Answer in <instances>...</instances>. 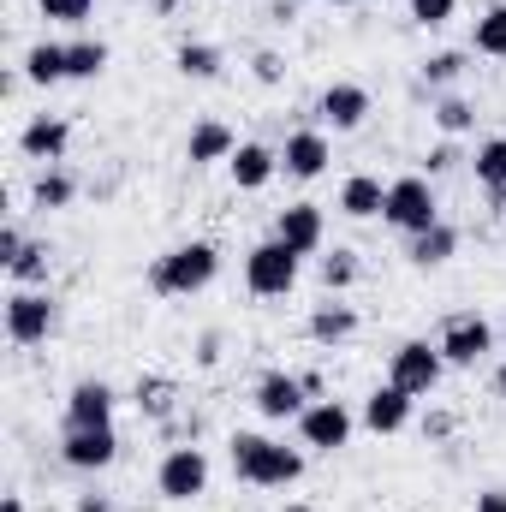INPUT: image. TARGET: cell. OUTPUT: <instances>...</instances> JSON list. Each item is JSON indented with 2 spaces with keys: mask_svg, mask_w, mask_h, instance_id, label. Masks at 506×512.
Returning <instances> with one entry per match:
<instances>
[{
  "mask_svg": "<svg viewBox=\"0 0 506 512\" xmlns=\"http://www.w3.org/2000/svg\"><path fill=\"white\" fill-rule=\"evenodd\" d=\"M227 465H233V477L251 483V489H292L310 459H304V447H286V441H274V435L239 429V435L227 441Z\"/></svg>",
  "mask_w": 506,
  "mask_h": 512,
  "instance_id": "cell-1",
  "label": "cell"
},
{
  "mask_svg": "<svg viewBox=\"0 0 506 512\" xmlns=\"http://www.w3.org/2000/svg\"><path fill=\"white\" fill-rule=\"evenodd\" d=\"M215 280H221V251L209 239H185V245H173V251H161L149 262V286L161 298H197Z\"/></svg>",
  "mask_w": 506,
  "mask_h": 512,
  "instance_id": "cell-2",
  "label": "cell"
},
{
  "mask_svg": "<svg viewBox=\"0 0 506 512\" xmlns=\"http://www.w3.org/2000/svg\"><path fill=\"white\" fill-rule=\"evenodd\" d=\"M381 221H387L393 233H405V239L429 233V227L441 221L435 179H429V173H399V179H387V209H381Z\"/></svg>",
  "mask_w": 506,
  "mask_h": 512,
  "instance_id": "cell-3",
  "label": "cell"
},
{
  "mask_svg": "<svg viewBox=\"0 0 506 512\" xmlns=\"http://www.w3.org/2000/svg\"><path fill=\"white\" fill-rule=\"evenodd\" d=\"M54 328H60V304L48 286H12L6 292V340L12 346H48Z\"/></svg>",
  "mask_w": 506,
  "mask_h": 512,
  "instance_id": "cell-4",
  "label": "cell"
},
{
  "mask_svg": "<svg viewBox=\"0 0 506 512\" xmlns=\"http://www.w3.org/2000/svg\"><path fill=\"white\" fill-rule=\"evenodd\" d=\"M209 453L197 447V441H179V447H167L161 453V465H155V495L161 501H173V507H185V501H197V495H209Z\"/></svg>",
  "mask_w": 506,
  "mask_h": 512,
  "instance_id": "cell-5",
  "label": "cell"
},
{
  "mask_svg": "<svg viewBox=\"0 0 506 512\" xmlns=\"http://www.w3.org/2000/svg\"><path fill=\"white\" fill-rule=\"evenodd\" d=\"M435 346H441L447 370H477V364L495 352V322H489V316H477V310H453V316L441 322Z\"/></svg>",
  "mask_w": 506,
  "mask_h": 512,
  "instance_id": "cell-6",
  "label": "cell"
},
{
  "mask_svg": "<svg viewBox=\"0 0 506 512\" xmlns=\"http://www.w3.org/2000/svg\"><path fill=\"white\" fill-rule=\"evenodd\" d=\"M298 274H304V256L286 251L274 233L245 251V286H251L256 298H286V292L298 286Z\"/></svg>",
  "mask_w": 506,
  "mask_h": 512,
  "instance_id": "cell-7",
  "label": "cell"
},
{
  "mask_svg": "<svg viewBox=\"0 0 506 512\" xmlns=\"http://www.w3.org/2000/svg\"><path fill=\"white\" fill-rule=\"evenodd\" d=\"M352 429H358V417L346 399H310L298 417V447L304 453H340V447H352Z\"/></svg>",
  "mask_w": 506,
  "mask_h": 512,
  "instance_id": "cell-8",
  "label": "cell"
},
{
  "mask_svg": "<svg viewBox=\"0 0 506 512\" xmlns=\"http://www.w3.org/2000/svg\"><path fill=\"white\" fill-rule=\"evenodd\" d=\"M441 376H447V358H441V346H435V340H399V346H393V358H387V382L405 387L411 399L435 393Z\"/></svg>",
  "mask_w": 506,
  "mask_h": 512,
  "instance_id": "cell-9",
  "label": "cell"
},
{
  "mask_svg": "<svg viewBox=\"0 0 506 512\" xmlns=\"http://www.w3.org/2000/svg\"><path fill=\"white\" fill-rule=\"evenodd\" d=\"M328 161H334V143H328V131H322V126L286 131V143H280V173H286V179L310 185V179H322V173H328Z\"/></svg>",
  "mask_w": 506,
  "mask_h": 512,
  "instance_id": "cell-10",
  "label": "cell"
},
{
  "mask_svg": "<svg viewBox=\"0 0 506 512\" xmlns=\"http://www.w3.org/2000/svg\"><path fill=\"white\" fill-rule=\"evenodd\" d=\"M274 239L298 256H322L328 251V215H322V203H286L274 215Z\"/></svg>",
  "mask_w": 506,
  "mask_h": 512,
  "instance_id": "cell-11",
  "label": "cell"
},
{
  "mask_svg": "<svg viewBox=\"0 0 506 512\" xmlns=\"http://www.w3.org/2000/svg\"><path fill=\"white\" fill-rule=\"evenodd\" d=\"M370 114H376V96H370L364 84H352V78H340V84H328V90L316 96L322 131H358Z\"/></svg>",
  "mask_w": 506,
  "mask_h": 512,
  "instance_id": "cell-12",
  "label": "cell"
},
{
  "mask_svg": "<svg viewBox=\"0 0 506 512\" xmlns=\"http://www.w3.org/2000/svg\"><path fill=\"white\" fill-rule=\"evenodd\" d=\"M72 149V120L66 114H30L24 131H18V155L36 161V167H60Z\"/></svg>",
  "mask_w": 506,
  "mask_h": 512,
  "instance_id": "cell-13",
  "label": "cell"
},
{
  "mask_svg": "<svg viewBox=\"0 0 506 512\" xmlns=\"http://www.w3.org/2000/svg\"><path fill=\"white\" fill-rule=\"evenodd\" d=\"M60 459H66L72 471L96 477V471H108V465L120 459V429H114V423H108V429H66V435H60Z\"/></svg>",
  "mask_w": 506,
  "mask_h": 512,
  "instance_id": "cell-14",
  "label": "cell"
},
{
  "mask_svg": "<svg viewBox=\"0 0 506 512\" xmlns=\"http://www.w3.org/2000/svg\"><path fill=\"white\" fill-rule=\"evenodd\" d=\"M256 411L268 417V423H298L304 417V405H310V393H304V382L292 376V370H268L262 382H256Z\"/></svg>",
  "mask_w": 506,
  "mask_h": 512,
  "instance_id": "cell-15",
  "label": "cell"
},
{
  "mask_svg": "<svg viewBox=\"0 0 506 512\" xmlns=\"http://www.w3.org/2000/svg\"><path fill=\"white\" fill-rule=\"evenodd\" d=\"M358 328H364V316H358V304H346L340 292H328V304H316V310H310V322H304V334H310L322 352H334V346L358 340Z\"/></svg>",
  "mask_w": 506,
  "mask_h": 512,
  "instance_id": "cell-16",
  "label": "cell"
},
{
  "mask_svg": "<svg viewBox=\"0 0 506 512\" xmlns=\"http://www.w3.org/2000/svg\"><path fill=\"white\" fill-rule=\"evenodd\" d=\"M114 405H120L114 387L84 376V382H72V393H66V429H108L114 423Z\"/></svg>",
  "mask_w": 506,
  "mask_h": 512,
  "instance_id": "cell-17",
  "label": "cell"
},
{
  "mask_svg": "<svg viewBox=\"0 0 506 512\" xmlns=\"http://www.w3.org/2000/svg\"><path fill=\"white\" fill-rule=\"evenodd\" d=\"M411 393L405 387H393V382H381L370 399H364V411H358V423L370 429V435H399V429H411Z\"/></svg>",
  "mask_w": 506,
  "mask_h": 512,
  "instance_id": "cell-18",
  "label": "cell"
},
{
  "mask_svg": "<svg viewBox=\"0 0 506 512\" xmlns=\"http://www.w3.org/2000/svg\"><path fill=\"white\" fill-rule=\"evenodd\" d=\"M274 173H280V149H268V143H239L233 149V161H227V179L239 185V191H262V185H274Z\"/></svg>",
  "mask_w": 506,
  "mask_h": 512,
  "instance_id": "cell-19",
  "label": "cell"
},
{
  "mask_svg": "<svg viewBox=\"0 0 506 512\" xmlns=\"http://www.w3.org/2000/svg\"><path fill=\"white\" fill-rule=\"evenodd\" d=\"M233 149H239V137H233V126H221V120H197L191 137H185V161L191 167H215V161L227 167Z\"/></svg>",
  "mask_w": 506,
  "mask_h": 512,
  "instance_id": "cell-20",
  "label": "cell"
},
{
  "mask_svg": "<svg viewBox=\"0 0 506 512\" xmlns=\"http://www.w3.org/2000/svg\"><path fill=\"white\" fill-rule=\"evenodd\" d=\"M381 209H387V185H381L376 173H346V179H340V215L376 221Z\"/></svg>",
  "mask_w": 506,
  "mask_h": 512,
  "instance_id": "cell-21",
  "label": "cell"
},
{
  "mask_svg": "<svg viewBox=\"0 0 506 512\" xmlns=\"http://www.w3.org/2000/svg\"><path fill=\"white\" fill-rule=\"evenodd\" d=\"M18 72H24V84H36V90H48V84H66V42H30L24 48V60H18Z\"/></svg>",
  "mask_w": 506,
  "mask_h": 512,
  "instance_id": "cell-22",
  "label": "cell"
},
{
  "mask_svg": "<svg viewBox=\"0 0 506 512\" xmlns=\"http://www.w3.org/2000/svg\"><path fill=\"white\" fill-rule=\"evenodd\" d=\"M453 256H459V233H453L447 221H435L429 233L405 239V262H411V268H441V262H453Z\"/></svg>",
  "mask_w": 506,
  "mask_h": 512,
  "instance_id": "cell-23",
  "label": "cell"
},
{
  "mask_svg": "<svg viewBox=\"0 0 506 512\" xmlns=\"http://www.w3.org/2000/svg\"><path fill=\"white\" fill-rule=\"evenodd\" d=\"M108 42L102 36H78V42H66V84H96L102 72H108Z\"/></svg>",
  "mask_w": 506,
  "mask_h": 512,
  "instance_id": "cell-24",
  "label": "cell"
},
{
  "mask_svg": "<svg viewBox=\"0 0 506 512\" xmlns=\"http://www.w3.org/2000/svg\"><path fill=\"white\" fill-rule=\"evenodd\" d=\"M471 173H477V185H483L495 203H506V131H501V137H483V143H477Z\"/></svg>",
  "mask_w": 506,
  "mask_h": 512,
  "instance_id": "cell-25",
  "label": "cell"
},
{
  "mask_svg": "<svg viewBox=\"0 0 506 512\" xmlns=\"http://www.w3.org/2000/svg\"><path fill=\"white\" fill-rule=\"evenodd\" d=\"M221 66H227V54H221L215 42H179V54H173V72H179V78H191V84L221 78Z\"/></svg>",
  "mask_w": 506,
  "mask_h": 512,
  "instance_id": "cell-26",
  "label": "cell"
},
{
  "mask_svg": "<svg viewBox=\"0 0 506 512\" xmlns=\"http://www.w3.org/2000/svg\"><path fill=\"white\" fill-rule=\"evenodd\" d=\"M72 197H78V179H72L66 167H42V173H36V185H30V209H42V215L72 209Z\"/></svg>",
  "mask_w": 506,
  "mask_h": 512,
  "instance_id": "cell-27",
  "label": "cell"
},
{
  "mask_svg": "<svg viewBox=\"0 0 506 512\" xmlns=\"http://www.w3.org/2000/svg\"><path fill=\"white\" fill-rule=\"evenodd\" d=\"M471 54L506 60V0H495V6L477 12V24H471Z\"/></svg>",
  "mask_w": 506,
  "mask_h": 512,
  "instance_id": "cell-28",
  "label": "cell"
},
{
  "mask_svg": "<svg viewBox=\"0 0 506 512\" xmlns=\"http://www.w3.org/2000/svg\"><path fill=\"white\" fill-rule=\"evenodd\" d=\"M48 274H54V245H48V239H30V245L18 251V262L6 268L12 286H48Z\"/></svg>",
  "mask_w": 506,
  "mask_h": 512,
  "instance_id": "cell-29",
  "label": "cell"
},
{
  "mask_svg": "<svg viewBox=\"0 0 506 512\" xmlns=\"http://www.w3.org/2000/svg\"><path fill=\"white\" fill-rule=\"evenodd\" d=\"M465 66H471L465 48H441V54H429V60H423V90H441V96H447V90L465 78Z\"/></svg>",
  "mask_w": 506,
  "mask_h": 512,
  "instance_id": "cell-30",
  "label": "cell"
},
{
  "mask_svg": "<svg viewBox=\"0 0 506 512\" xmlns=\"http://www.w3.org/2000/svg\"><path fill=\"white\" fill-rule=\"evenodd\" d=\"M131 399H137V411H143V417L167 423V417H173V399H179V387L167 382V376H137Z\"/></svg>",
  "mask_w": 506,
  "mask_h": 512,
  "instance_id": "cell-31",
  "label": "cell"
},
{
  "mask_svg": "<svg viewBox=\"0 0 506 512\" xmlns=\"http://www.w3.org/2000/svg\"><path fill=\"white\" fill-rule=\"evenodd\" d=\"M429 120H435V131H441V137H471V131H477V108H471L465 96H435Z\"/></svg>",
  "mask_w": 506,
  "mask_h": 512,
  "instance_id": "cell-32",
  "label": "cell"
},
{
  "mask_svg": "<svg viewBox=\"0 0 506 512\" xmlns=\"http://www.w3.org/2000/svg\"><path fill=\"white\" fill-rule=\"evenodd\" d=\"M316 280H322L328 292H346V286L358 280V251H352V245H334V251H322V262H316Z\"/></svg>",
  "mask_w": 506,
  "mask_h": 512,
  "instance_id": "cell-33",
  "label": "cell"
},
{
  "mask_svg": "<svg viewBox=\"0 0 506 512\" xmlns=\"http://www.w3.org/2000/svg\"><path fill=\"white\" fill-rule=\"evenodd\" d=\"M36 12H42L48 24H72V30H84L90 12H96V0H36Z\"/></svg>",
  "mask_w": 506,
  "mask_h": 512,
  "instance_id": "cell-34",
  "label": "cell"
},
{
  "mask_svg": "<svg viewBox=\"0 0 506 512\" xmlns=\"http://www.w3.org/2000/svg\"><path fill=\"white\" fill-rule=\"evenodd\" d=\"M453 12H459V0H411V24H423V30H447Z\"/></svg>",
  "mask_w": 506,
  "mask_h": 512,
  "instance_id": "cell-35",
  "label": "cell"
},
{
  "mask_svg": "<svg viewBox=\"0 0 506 512\" xmlns=\"http://www.w3.org/2000/svg\"><path fill=\"white\" fill-rule=\"evenodd\" d=\"M459 161H465V149H459V137H441V143H435V149L423 155V173H429V179H441V173H453Z\"/></svg>",
  "mask_w": 506,
  "mask_h": 512,
  "instance_id": "cell-36",
  "label": "cell"
},
{
  "mask_svg": "<svg viewBox=\"0 0 506 512\" xmlns=\"http://www.w3.org/2000/svg\"><path fill=\"white\" fill-rule=\"evenodd\" d=\"M251 78L256 84H280V78H286V60H280L274 48H262V54L251 60Z\"/></svg>",
  "mask_w": 506,
  "mask_h": 512,
  "instance_id": "cell-37",
  "label": "cell"
},
{
  "mask_svg": "<svg viewBox=\"0 0 506 512\" xmlns=\"http://www.w3.org/2000/svg\"><path fill=\"white\" fill-rule=\"evenodd\" d=\"M24 245H30V239L18 233V221H6V227H0V268H12V262H18V251H24Z\"/></svg>",
  "mask_w": 506,
  "mask_h": 512,
  "instance_id": "cell-38",
  "label": "cell"
},
{
  "mask_svg": "<svg viewBox=\"0 0 506 512\" xmlns=\"http://www.w3.org/2000/svg\"><path fill=\"white\" fill-rule=\"evenodd\" d=\"M453 423H459L453 411H429V417H423V435H429V441H447V435H453Z\"/></svg>",
  "mask_w": 506,
  "mask_h": 512,
  "instance_id": "cell-39",
  "label": "cell"
},
{
  "mask_svg": "<svg viewBox=\"0 0 506 512\" xmlns=\"http://www.w3.org/2000/svg\"><path fill=\"white\" fill-rule=\"evenodd\" d=\"M197 364H203V370H209V364H221V334H215V328L197 340Z\"/></svg>",
  "mask_w": 506,
  "mask_h": 512,
  "instance_id": "cell-40",
  "label": "cell"
},
{
  "mask_svg": "<svg viewBox=\"0 0 506 512\" xmlns=\"http://www.w3.org/2000/svg\"><path fill=\"white\" fill-rule=\"evenodd\" d=\"M72 512H114V501H108V495H96V489H90V495H78V501H72Z\"/></svg>",
  "mask_w": 506,
  "mask_h": 512,
  "instance_id": "cell-41",
  "label": "cell"
},
{
  "mask_svg": "<svg viewBox=\"0 0 506 512\" xmlns=\"http://www.w3.org/2000/svg\"><path fill=\"white\" fill-rule=\"evenodd\" d=\"M471 512H506V489H483V495H477V507Z\"/></svg>",
  "mask_w": 506,
  "mask_h": 512,
  "instance_id": "cell-42",
  "label": "cell"
},
{
  "mask_svg": "<svg viewBox=\"0 0 506 512\" xmlns=\"http://www.w3.org/2000/svg\"><path fill=\"white\" fill-rule=\"evenodd\" d=\"M268 18H274V24H292V18H298V0H274V12H268Z\"/></svg>",
  "mask_w": 506,
  "mask_h": 512,
  "instance_id": "cell-43",
  "label": "cell"
},
{
  "mask_svg": "<svg viewBox=\"0 0 506 512\" xmlns=\"http://www.w3.org/2000/svg\"><path fill=\"white\" fill-rule=\"evenodd\" d=\"M495 393H501V399H506V358H501V364H495Z\"/></svg>",
  "mask_w": 506,
  "mask_h": 512,
  "instance_id": "cell-44",
  "label": "cell"
},
{
  "mask_svg": "<svg viewBox=\"0 0 506 512\" xmlns=\"http://www.w3.org/2000/svg\"><path fill=\"white\" fill-rule=\"evenodd\" d=\"M0 512H24V495H6V501H0Z\"/></svg>",
  "mask_w": 506,
  "mask_h": 512,
  "instance_id": "cell-45",
  "label": "cell"
},
{
  "mask_svg": "<svg viewBox=\"0 0 506 512\" xmlns=\"http://www.w3.org/2000/svg\"><path fill=\"white\" fill-rule=\"evenodd\" d=\"M280 512H316V507H304V501H286V507H280Z\"/></svg>",
  "mask_w": 506,
  "mask_h": 512,
  "instance_id": "cell-46",
  "label": "cell"
},
{
  "mask_svg": "<svg viewBox=\"0 0 506 512\" xmlns=\"http://www.w3.org/2000/svg\"><path fill=\"white\" fill-rule=\"evenodd\" d=\"M155 6H161V12H173V0H155Z\"/></svg>",
  "mask_w": 506,
  "mask_h": 512,
  "instance_id": "cell-47",
  "label": "cell"
},
{
  "mask_svg": "<svg viewBox=\"0 0 506 512\" xmlns=\"http://www.w3.org/2000/svg\"><path fill=\"white\" fill-rule=\"evenodd\" d=\"M328 6H358V0H328Z\"/></svg>",
  "mask_w": 506,
  "mask_h": 512,
  "instance_id": "cell-48",
  "label": "cell"
},
{
  "mask_svg": "<svg viewBox=\"0 0 506 512\" xmlns=\"http://www.w3.org/2000/svg\"><path fill=\"white\" fill-rule=\"evenodd\" d=\"M298 6H304V0H298Z\"/></svg>",
  "mask_w": 506,
  "mask_h": 512,
  "instance_id": "cell-49",
  "label": "cell"
}]
</instances>
